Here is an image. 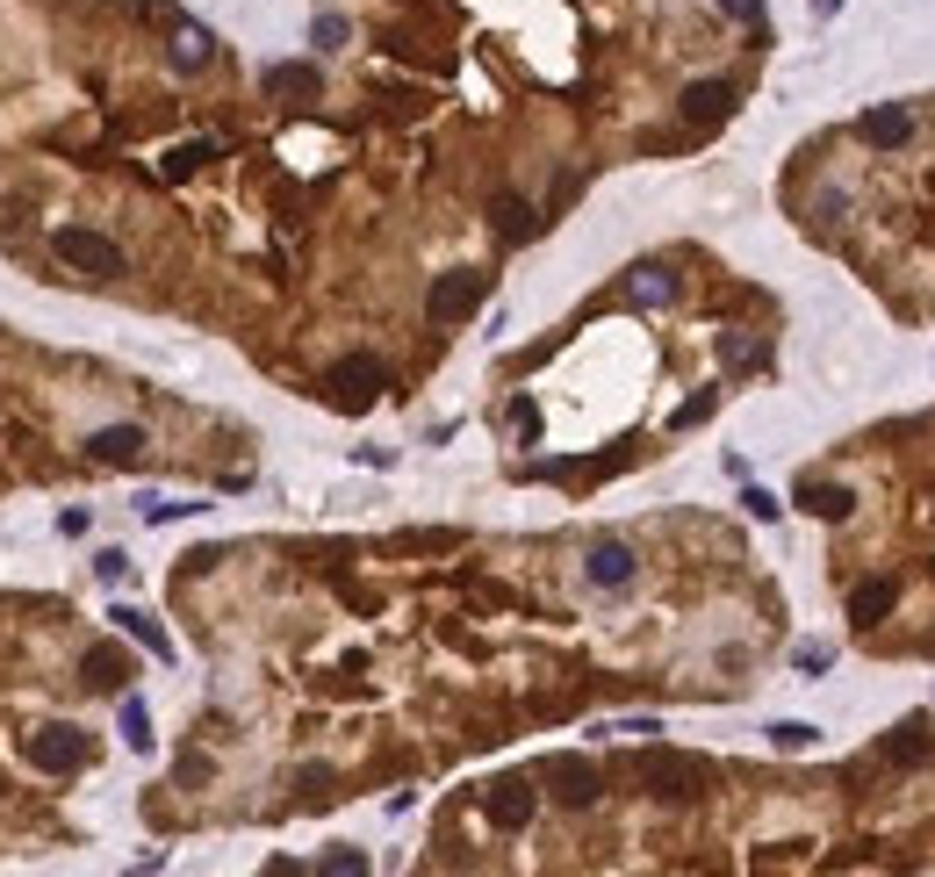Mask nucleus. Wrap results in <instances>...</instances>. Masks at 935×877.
Returning <instances> with one entry per match:
<instances>
[{"label":"nucleus","mask_w":935,"mask_h":877,"mask_svg":"<svg viewBox=\"0 0 935 877\" xmlns=\"http://www.w3.org/2000/svg\"><path fill=\"white\" fill-rule=\"evenodd\" d=\"M51 252L66 259L72 274H87V281H116V274H122V245L102 238V230H87V224L51 230Z\"/></svg>","instance_id":"f257e3e1"},{"label":"nucleus","mask_w":935,"mask_h":877,"mask_svg":"<svg viewBox=\"0 0 935 877\" xmlns=\"http://www.w3.org/2000/svg\"><path fill=\"white\" fill-rule=\"evenodd\" d=\"M381 389H389V367H381L375 353H346V360L324 375L331 411H367V403H381Z\"/></svg>","instance_id":"f03ea898"},{"label":"nucleus","mask_w":935,"mask_h":877,"mask_svg":"<svg viewBox=\"0 0 935 877\" xmlns=\"http://www.w3.org/2000/svg\"><path fill=\"white\" fill-rule=\"evenodd\" d=\"M641 784H648V798H662V806H691V798L706 792V762L655 748V756H641Z\"/></svg>","instance_id":"7ed1b4c3"},{"label":"nucleus","mask_w":935,"mask_h":877,"mask_svg":"<svg viewBox=\"0 0 935 877\" xmlns=\"http://www.w3.org/2000/svg\"><path fill=\"white\" fill-rule=\"evenodd\" d=\"M483 295H489V274H475V266H453V274L433 281V295H425V317H433V324H461V317L483 310Z\"/></svg>","instance_id":"20e7f679"},{"label":"nucleus","mask_w":935,"mask_h":877,"mask_svg":"<svg viewBox=\"0 0 935 877\" xmlns=\"http://www.w3.org/2000/svg\"><path fill=\"white\" fill-rule=\"evenodd\" d=\"M22 756H29V770H44V777H72L87 762V740H80V726H36V734L22 740Z\"/></svg>","instance_id":"39448f33"},{"label":"nucleus","mask_w":935,"mask_h":877,"mask_svg":"<svg viewBox=\"0 0 935 877\" xmlns=\"http://www.w3.org/2000/svg\"><path fill=\"white\" fill-rule=\"evenodd\" d=\"M547 784H555V798L569 813H590L597 798H605V777H597V762H590V756H555V762H547Z\"/></svg>","instance_id":"423d86ee"},{"label":"nucleus","mask_w":935,"mask_h":877,"mask_svg":"<svg viewBox=\"0 0 935 877\" xmlns=\"http://www.w3.org/2000/svg\"><path fill=\"white\" fill-rule=\"evenodd\" d=\"M483 813H489V827H504V834H519V827H533V813H540V792L525 784V777H497L483 792Z\"/></svg>","instance_id":"0eeeda50"},{"label":"nucleus","mask_w":935,"mask_h":877,"mask_svg":"<svg viewBox=\"0 0 935 877\" xmlns=\"http://www.w3.org/2000/svg\"><path fill=\"white\" fill-rule=\"evenodd\" d=\"M583 576H590V590H626L641 576V554L626 547V540H597V547L583 554Z\"/></svg>","instance_id":"6e6552de"},{"label":"nucleus","mask_w":935,"mask_h":877,"mask_svg":"<svg viewBox=\"0 0 935 877\" xmlns=\"http://www.w3.org/2000/svg\"><path fill=\"white\" fill-rule=\"evenodd\" d=\"M144 447H152V439H144V425H102V431L87 439V461H102V467H138Z\"/></svg>","instance_id":"1a4fd4ad"},{"label":"nucleus","mask_w":935,"mask_h":877,"mask_svg":"<svg viewBox=\"0 0 935 877\" xmlns=\"http://www.w3.org/2000/svg\"><path fill=\"white\" fill-rule=\"evenodd\" d=\"M914 138V116H907V108H864V116H856V144H871V152H900V144Z\"/></svg>","instance_id":"9d476101"},{"label":"nucleus","mask_w":935,"mask_h":877,"mask_svg":"<svg viewBox=\"0 0 935 877\" xmlns=\"http://www.w3.org/2000/svg\"><path fill=\"white\" fill-rule=\"evenodd\" d=\"M734 116V86L727 80H691L684 86V122H698V130H712V122Z\"/></svg>","instance_id":"9b49d317"},{"label":"nucleus","mask_w":935,"mask_h":877,"mask_svg":"<svg viewBox=\"0 0 935 877\" xmlns=\"http://www.w3.org/2000/svg\"><path fill=\"white\" fill-rule=\"evenodd\" d=\"M792 503H798L806 518H820V525H842V518L856 511V497H849L842 482H798V497H792Z\"/></svg>","instance_id":"f8f14e48"},{"label":"nucleus","mask_w":935,"mask_h":877,"mask_svg":"<svg viewBox=\"0 0 935 877\" xmlns=\"http://www.w3.org/2000/svg\"><path fill=\"white\" fill-rule=\"evenodd\" d=\"M878 756H885V762H928V756H935V726H928V720H900L892 734L878 740Z\"/></svg>","instance_id":"ddd939ff"},{"label":"nucleus","mask_w":935,"mask_h":877,"mask_svg":"<svg viewBox=\"0 0 935 877\" xmlns=\"http://www.w3.org/2000/svg\"><path fill=\"white\" fill-rule=\"evenodd\" d=\"M892 604H900V583H892V576H871V583L849 590V619L878 626V619H892Z\"/></svg>","instance_id":"4468645a"},{"label":"nucleus","mask_w":935,"mask_h":877,"mask_svg":"<svg viewBox=\"0 0 935 877\" xmlns=\"http://www.w3.org/2000/svg\"><path fill=\"white\" fill-rule=\"evenodd\" d=\"M489 224H497V238L525 245V238H540V224H547V216H540L533 202H519V194H497V202H489Z\"/></svg>","instance_id":"2eb2a0df"},{"label":"nucleus","mask_w":935,"mask_h":877,"mask_svg":"<svg viewBox=\"0 0 935 877\" xmlns=\"http://www.w3.org/2000/svg\"><path fill=\"white\" fill-rule=\"evenodd\" d=\"M108 619H116V626H122V633L138 640V648H144V654H158V662H174V640H166V626H158V619H152V612H138V604H116V612H108Z\"/></svg>","instance_id":"dca6fc26"},{"label":"nucleus","mask_w":935,"mask_h":877,"mask_svg":"<svg viewBox=\"0 0 935 877\" xmlns=\"http://www.w3.org/2000/svg\"><path fill=\"white\" fill-rule=\"evenodd\" d=\"M317 66H267V94L274 102H317Z\"/></svg>","instance_id":"f3484780"},{"label":"nucleus","mask_w":935,"mask_h":877,"mask_svg":"<svg viewBox=\"0 0 935 877\" xmlns=\"http://www.w3.org/2000/svg\"><path fill=\"white\" fill-rule=\"evenodd\" d=\"M87 684H94V690H122V684H130V654H122L116 640L87 648Z\"/></svg>","instance_id":"a211bd4d"},{"label":"nucleus","mask_w":935,"mask_h":877,"mask_svg":"<svg viewBox=\"0 0 935 877\" xmlns=\"http://www.w3.org/2000/svg\"><path fill=\"white\" fill-rule=\"evenodd\" d=\"M209 158H216V144H209V138H194V144H174V152H166V180H188L194 166H209Z\"/></svg>","instance_id":"6ab92c4d"},{"label":"nucleus","mask_w":935,"mask_h":877,"mask_svg":"<svg viewBox=\"0 0 935 877\" xmlns=\"http://www.w3.org/2000/svg\"><path fill=\"white\" fill-rule=\"evenodd\" d=\"M626 288H634V303H670L676 281L662 274V266H634V281H626Z\"/></svg>","instance_id":"aec40b11"},{"label":"nucleus","mask_w":935,"mask_h":877,"mask_svg":"<svg viewBox=\"0 0 935 877\" xmlns=\"http://www.w3.org/2000/svg\"><path fill=\"white\" fill-rule=\"evenodd\" d=\"M122 740H130V748H152V712H144V698H122Z\"/></svg>","instance_id":"412c9836"},{"label":"nucleus","mask_w":935,"mask_h":877,"mask_svg":"<svg viewBox=\"0 0 935 877\" xmlns=\"http://www.w3.org/2000/svg\"><path fill=\"white\" fill-rule=\"evenodd\" d=\"M174 66L180 72H202L209 66V29H180L174 36Z\"/></svg>","instance_id":"4be33fe9"},{"label":"nucleus","mask_w":935,"mask_h":877,"mask_svg":"<svg viewBox=\"0 0 935 877\" xmlns=\"http://www.w3.org/2000/svg\"><path fill=\"white\" fill-rule=\"evenodd\" d=\"M814 740H820V726H806V720H778V726H770V748H784V756L814 748Z\"/></svg>","instance_id":"5701e85b"},{"label":"nucleus","mask_w":935,"mask_h":877,"mask_svg":"<svg viewBox=\"0 0 935 877\" xmlns=\"http://www.w3.org/2000/svg\"><path fill=\"white\" fill-rule=\"evenodd\" d=\"M317 870H324V877H360V870H367V856L339 842V849H324V856H317Z\"/></svg>","instance_id":"b1692460"},{"label":"nucleus","mask_w":935,"mask_h":877,"mask_svg":"<svg viewBox=\"0 0 935 877\" xmlns=\"http://www.w3.org/2000/svg\"><path fill=\"white\" fill-rule=\"evenodd\" d=\"M346 36H353V22H346V15H317V22H310V44H317V51H339Z\"/></svg>","instance_id":"393cba45"},{"label":"nucleus","mask_w":935,"mask_h":877,"mask_svg":"<svg viewBox=\"0 0 935 877\" xmlns=\"http://www.w3.org/2000/svg\"><path fill=\"white\" fill-rule=\"evenodd\" d=\"M742 511H748V518H762V525H770V518H778V511H784V503H778V497H770V489H756V482H748V489H742Z\"/></svg>","instance_id":"a878e982"},{"label":"nucleus","mask_w":935,"mask_h":877,"mask_svg":"<svg viewBox=\"0 0 935 877\" xmlns=\"http://www.w3.org/2000/svg\"><path fill=\"white\" fill-rule=\"evenodd\" d=\"M188 511H202V503H174V497H144V518H152V525H174V518H188Z\"/></svg>","instance_id":"bb28decb"},{"label":"nucleus","mask_w":935,"mask_h":877,"mask_svg":"<svg viewBox=\"0 0 935 877\" xmlns=\"http://www.w3.org/2000/svg\"><path fill=\"white\" fill-rule=\"evenodd\" d=\"M94 576H102V583H122V576H130V554H122V547H102V554H94Z\"/></svg>","instance_id":"cd10ccee"},{"label":"nucleus","mask_w":935,"mask_h":877,"mask_svg":"<svg viewBox=\"0 0 935 877\" xmlns=\"http://www.w3.org/2000/svg\"><path fill=\"white\" fill-rule=\"evenodd\" d=\"M734 22H748V29H762V0H720Z\"/></svg>","instance_id":"c85d7f7f"},{"label":"nucleus","mask_w":935,"mask_h":877,"mask_svg":"<svg viewBox=\"0 0 935 877\" xmlns=\"http://www.w3.org/2000/svg\"><path fill=\"white\" fill-rule=\"evenodd\" d=\"M706 417H712V396H691L684 411H676V425H706Z\"/></svg>","instance_id":"c756f323"},{"label":"nucleus","mask_w":935,"mask_h":877,"mask_svg":"<svg viewBox=\"0 0 935 877\" xmlns=\"http://www.w3.org/2000/svg\"><path fill=\"white\" fill-rule=\"evenodd\" d=\"M511 425H519V431H525V439H533V431H540V411H533V403H525V396H519V403H511Z\"/></svg>","instance_id":"7c9ffc66"},{"label":"nucleus","mask_w":935,"mask_h":877,"mask_svg":"<svg viewBox=\"0 0 935 877\" xmlns=\"http://www.w3.org/2000/svg\"><path fill=\"white\" fill-rule=\"evenodd\" d=\"M835 8H842V0H814V15H820V22H828V15H835Z\"/></svg>","instance_id":"2f4dec72"}]
</instances>
